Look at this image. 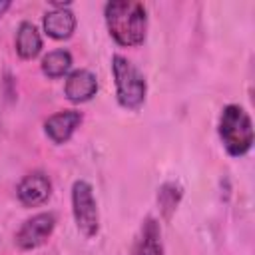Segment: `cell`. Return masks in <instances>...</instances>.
Segmentation results:
<instances>
[{
  "label": "cell",
  "instance_id": "cell-1",
  "mask_svg": "<svg viewBox=\"0 0 255 255\" xmlns=\"http://www.w3.org/2000/svg\"><path fill=\"white\" fill-rule=\"evenodd\" d=\"M104 20L110 36L118 46L135 48L147 36V10L141 2L112 0L104 6Z\"/></svg>",
  "mask_w": 255,
  "mask_h": 255
},
{
  "label": "cell",
  "instance_id": "cell-2",
  "mask_svg": "<svg viewBox=\"0 0 255 255\" xmlns=\"http://www.w3.org/2000/svg\"><path fill=\"white\" fill-rule=\"evenodd\" d=\"M217 133L221 145L231 157H243L245 153H249L255 141L251 116L239 104H227L221 110L217 122Z\"/></svg>",
  "mask_w": 255,
  "mask_h": 255
},
{
  "label": "cell",
  "instance_id": "cell-3",
  "mask_svg": "<svg viewBox=\"0 0 255 255\" xmlns=\"http://www.w3.org/2000/svg\"><path fill=\"white\" fill-rule=\"evenodd\" d=\"M112 76L116 84V100L124 110L137 112L145 104L147 82L139 68L122 54L112 56Z\"/></svg>",
  "mask_w": 255,
  "mask_h": 255
},
{
  "label": "cell",
  "instance_id": "cell-4",
  "mask_svg": "<svg viewBox=\"0 0 255 255\" xmlns=\"http://www.w3.org/2000/svg\"><path fill=\"white\" fill-rule=\"evenodd\" d=\"M72 215L78 231L84 237H94L100 231V211L94 195V187L86 179H76L72 183Z\"/></svg>",
  "mask_w": 255,
  "mask_h": 255
},
{
  "label": "cell",
  "instance_id": "cell-5",
  "mask_svg": "<svg viewBox=\"0 0 255 255\" xmlns=\"http://www.w3.org/2000/svg\"><path fill=\"white\" fill-rule=\"evenodd\" d=\"M54 227H56V215L52 211H40V213L28 217L18 227V231L14 235V243L22 251L38 249L52 237Z\"/></svg>",
  "mask_w": 255,
  "mask_h": 255
},
{
  "label": "cell",
  "instance_id": "cell-6",
  "mask_svg": "<svg viewBox=\"0 0 255 255\" xmlns=\"http://www.w3.org/2000/svg\"><path fill=\"white\" fill-rule=\"evenodd\" d=\"M52 195V181L44 171L26 173L16 185V197L24 207H40Z\"/></svg>",
  "mask_w": 255,
  "mask_h": 255
},
{
  "label": "cell",
  "instance_id": "cell-7",
  "mask_svg": "<svg viewBox=\"0 0 255 255\" xmlns=\"http://www.w3.org/2000/svg\"><path fill=\"white\" fill-rule=\"evenodd\" d=\"M98 94V78L88 68L72 70L64 82V96L72 104H86Z\"/></svg>",
  "mask_w": 255,
  "mask_h": 255
},
{
  "label": "cell",
  "instance_id": "cell-8",
  "mask_svg": "<svg viewBox=\"0 0 255 255\" xmlns=\"http://www.w3.org/2000/svg\"><path fill=\"white\" fill-rule=\"evenodd\" d=\"M82 120H84V116L78 110H62V112H56V114H52L44 122V133L56 145L68 143L70 137L74 135V131L80 128Z\"/></svg>",
  "mask_w": 255,
  "mask_h": 255
},
{
  "label": "cell",
  "instance_id": "cell-9",
  "mask_svg": "<svg viewBox=\"0 0 255 255\" xmlns=\"http://www.w3.org/2000/svg\"><path fill=\"white\" fill-rule=\"evenodd\" d=\"M161 229L153 217H145L133 239L131 255H161Z\"/></svg>",
  "mask_w": 255,
  "mask_h": 255
},
{
  "label": "cell",
  "instance_id": "cell-10",
  "mask_svg": "<svg viewBox=\"0 0 255 255\" xmlns=\"http://www.w3.org/2000/svg\"><path fill=\"white\" fill-rule=\"evenodd\" d=\"M42 24L52 40H68L76 30V14L70 8H52L44 14Z\"/></svg>",
  "mask_w": 255,
  "mask_h": 255
},
{
  "label": "cell",
  "instance_id": "cell-11",
  "mask_svg": "<svg viewBox=\"0 0 255 255\" xmlns=\"http://www.w3.org/2000/svg\"><path fill=\"white\" fill-rule=\"evenodd\" d=\"M14 48H16V54L22 60H34L42 52V36H40L38 28L32 22L24 20V22L18 24L16 38H14Z\"/></svg>",
  "mask_w": 255,
  "mask_h": 255
},
{
  "label": "cell",
  "instance_id": "cell-12",
  "mask_svg": "<svg viewBox=\"0 0 255 255\" xmlns=\"http://www.w3.org/2000/svg\"><path fill=\"white\" fill-rule=\"evenodd\" d=\"M40 68H42V74L50 80H56V78H62L66 74H70V68H72V54L64 48H58V50H50L42 62H40Z\"/></svg>",
  "mask_w": 255,
  "mask_h": 255
},
{
  "label": "cell",
  "instance_id": "cell-13",
  "mask_svg": "<svg viewBox=\"0 0 255 255\" xmlns=\"http://www.w3.org/2000/svg\"><path fill=\"white\" fill-rule=\"evenodd\" d=\"M181 197H183V187L177 181H165V183L159 185V189H157V205H159V211H161L165 221L171 219V215L175 213Z\"/></svg>",
  "mask_w": 255,
  "mask_h": 255
},
{
  "label": "cell",
  "instance_id": "cell-14",
  "mask_svg": "<svg viewBox=\"0 0 255 255\" xmlns=\"http://www.w3.org/2000/svg\"><path fill=\"white\" fill-rule=\"evenodd\" d=\"M10 6H12V2H10V0H0V18L6 14V10H8Z\"/></svg>",
  "mask_w": 255,
  "mask_h": 255
}]
</instances>
